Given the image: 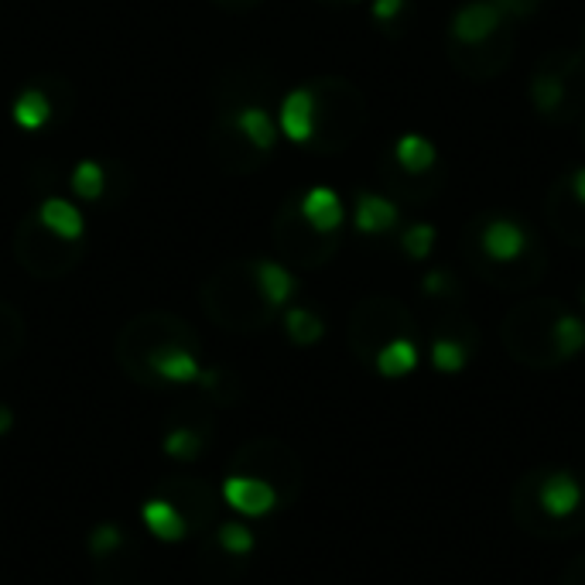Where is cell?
I'll return each mask as SVG.
<instances>
[{"instance_id":"obj_1","label":"cell","mask_w":585,"mask_h":585,"mask_svg":"<svg viewBox=\"0 0 585 585\" xmlns=\"http://www.w3.org/2000/svg\"><path fill=\"white\" fill-rule=\"evenodd\" d=\"M510 513L534 537H572L585 531V483L569 470L524 473L510 489Z\"/></svg>"},{"instance_id":"obj_2","label":"cell","mask_w":585,"mask_h":585,"mask_svg":"<svg viewBox=\"0 0 585 585\" xmlns=\"http://www.w3.org/2000/svg\"><path fill=\"white\" fill-rule=\"evenodd\" d=\"M172 346L196 349V333L172 312H148L127 322L124 333L116 336V363H121L127 370V377H134L137 384L154 387L148 373V360Z\"/></svg>"},{"instance_id":"obj_3","label":"cell","mask_w":585,"mask_h":585,"mask_svg":"<svg viewBox=\"0 0 585 585\" xmlns=\"http://www.w3.org/2000/svg\"><path fill=\"white\" fill-rule=\"evenodd\" d=\"M565 309H558L555 301H527V306L513 309L503 319V346L507 353L531 366V370H551L561 360L558 349V319Z\"/></svg>"},{"instance_id":"obj_4","label":"cell","mask_w":585,"mask_h":585,"mask_svg":"<svg viewBox=\"0 0 585 585\" xmlns=\"http://www.w3.org/2000/svg\"><path fill=\"white\" fill-rule=\"evenodd\" d=\"M229 473L264 480L277 494L281 507L295 503L301 494V483H306V470H301L298 452L285 446L281 438H253L247 446H240L229 456Z\"/></svg>"},{"instance_id":"obj_5","label":"cell","mask_w":585,"mask_h":585,"mask_svg":"<svg viewBox=\"0 0 585 585\" xmlns=\"http://www.w3.org/2000/svg\"><path fill=\"white\" fill-rule=\"evenodd\" d=\"M206 312L213 322H220L223 329L233 333H257L264 329L271 319V306L264 301L261 288H257V277L240 274V271H223L213 285L206 288Z\"/></svg>"},{"instance_id":"obj_6","label":"cell","mask_w":585,"mask_h":585,"mask_svg":"<svg viewBox=\"0 0 585 585\" xmlns=\"http://www.w3.org/2000/svg\"><path fill=\"white\" fill-rule=\"evenodd\" d=\"M394 339H414V319L404 306L390 298H366L353 312L349 322V346L363 363H373V357Z\"/></svg>"},{"instance_id":"obj_7","label":"cell","mask_w":585,"mask_h":585,"mask_svg":"<svg viewBox=\"0 0 585 585\" xmlns=\"http://www.w3.org/2000/svg\"><path fill=\"white\" fill-rule=\"evenodd\" d=\"M158 497H165L182 513L185 527H189L192 534H202L216 524L220 494H216V486H209L206 480H185V476L165 480Z\"/></svg>"},{"instance_id":"obj_8","label":"cell","mask_w":585,"mask_h":585,"mask_svg":"<svg viewBox=\"0 0 585 585\" xmlns=\"http://www.w3.org/2000/svg\"><path fill=\"white\" fill-rule=\"evenodd\" d=\"M220 497L226 500V507H233L237 513H247V518H267L271 510H277V494L264 483V480H253V476H226Z\"/></svg>"},{"instance_id":"obj_9","label":"cell","mask_w":585,"mask_h":585,"mask_svg":"<svg viewBox=\"0 0 585 585\" xmlns=\"http://www.w3.org/2000/svg\"><path fill=\"white\" fill-rule=\"evenodd\" d=\"M503 11L494 4V0H473L465 4L456 17H452V35L462 45H483L497 35Z\"/></svg>"},{"instance_id":"obj_10","label":"cell","mask_w":585,"mask_h":585,"mask_svg":"<svg viewBox=\"0 0 585 585\" xmlns=\"http://www.w3.org/2000/svg\"><path fill=\"white\" fill-rule=\"evenodd\" d=\"M148 373L154 384H192L199 381V360L192 349L185 346H172V349H161L148 360Z\"/></svg>"},{"instance_id":"obj_11","label":"cell","mask_w":585,"mask_h":585,"mask_svg":"<svg viewBox=\"0 0 585 585\" xmlns=\"http://www.w3.org/2000/svg\"><path fill=\"white\" fill-rule=\"evenodd\" d=\"M281 130H285L295 145H306L315 137V92L295 89L281 103Z\"/></svg>"},{"instance_id":"obj_12","label":"cell","mask_w":585,"mask_h":585,"mask_svg":"<svg viewBox=\"0 0 585 585\" xmlns=\"http://www.w3.org/2000/svg\"><path fill=\"white\" fill-rule=\"evenodd\" d=\"M527 250V233L513 220H494L483 229V253L497 264H513Z\"/></svg>"},{"instance_id":"obj_13","label":"cell","mask_w":585,"mask_h":585,"mask_svg":"<svg viewBox=\"0 0 585 585\" xmlns=\"http://www.w3.org/2000/svg\"><path fill=\"white\" fill-rule=\"evenodd\" d=\"M301 220H306L319 237H329L333 229L343 226V202L333 189H325V185H319V189H312L306 199H301Z\"/></svg>"},{"instance_id":"obj_14","label":"cell","mask_w":585,"mask_h":585,"mask_svg":"<svg viewBox=\"0 0 585 585\" xmlns=\"http://www.w3.org/2000/svg\"><path fill=\"white\" fill-rule=\"evenodd\" d=\"M38 223L41 229L55 233L59 240H79L83 237V216L73 202L65 199H45L38 209Z\"/></svg>"},{"instance_id":"obj_15","label":"cell","mask_w":585,"mask_h":585,"mask_svg":"<svg viewBox=\"0 0 585 585\" xmlns=\"http://www.w3.org/2000/svg\"><path fill=\"white\" fill-rule=\"evenodd\" d=\"M140 518H145V527L158 537V542H182V537L189 534V527H185V521H182V513L165 497L148 500L145 510H140Z\"/></svg>"},{"instance_id":"obj_16","label":"cell","mask_w":585,"mask_h":585,"mask_svg":"<svg viewBox=\"0 0 585 585\" xmlns=\"http://www.w3.org/2000/svg\"><path fill=\"white\" fill-rule=\"evenodd\" d=\"M253 277H257V288H261V295H264V301L271 309L285 306V301L291 298V291H295V277L274 261L253 264Z\"/></svg>"},{"instance_id":"obj_17","label":"cell","mask_w":585,"mask_h":585,"mask_svg":"<svg viewBox=\"0 0 585 585\" xmlns=\"http://www.w3.org/2000/svg\"><path fill=\"white\" fill-rule=\"evenodd\" d=\"M373 366H377L381 377H408V373L418 366V346L414 339H394L387 343L377 357H373Z\"/></svg>"},{"instance_id":"obj_18","label":"cell","mask_w":585,"mask_h":585,"mask_svg":"<svg viewBox=\"0 0 585 585\" xmlns=\"http://www.w3.org/2000/svg\"><path fill=\"white\" fill-rule=\"evenodd\" d=\"M397 223V206L384 196L363 192L357 202V229L360 233H384Z\"/></svg>"},{"instance_id":"obj_19","label":"cell","mask_w":585,"mask_h":585,"mask_svg":"<svg viewBox=\"0 0 585 585\" xmlns=\"http://www.w3.org/2000/svg\"><path fill=\"white\" fill-rule=\"evenodd\" d=\"M397 161H401V169L411 172V175H421V172H428L435 165V145L428 137H421V134H404L401 140H397V148H394Z\"/></svg>"},{"instance_id":"obj_20","label":"cell","mask_w":585,"mask_h":585,"mask_svg":"<svg viewBox=\"0 0 585 585\" xmlns=\"http://www.w3.org/2000/svg\"><path fill=\"white\" fill-rule=\"evenodd\" d=\"M237 127H240V134L247 137V145L261 148V151L274 148L277 130H274V121L267 116V110H261V107L240 110V113H237Z\"/></svg>"},{"instance_id":"obj_21","label":"cell","mask_w":585,"mask_h":585,"mask_svg":"<svg viewBox=\"0 0 585 585\" xmlns=\"http://www.w3.org/2000/svg\"><path fill=\"white\" fill-rule=\"evenodd\" d=\"M25 346V319H21L8 301H0V363H8Z\"/></svg>"},{"instance_id":"obj_22","label":"cell","mask_w":585,"mask_h":585,"mask_svg":"<svg viewBox=\"0 0 585 585\" xmlns=\"http://www.w3.org/2000/svg\"><path fill=\"white\" fill-rule=\"evenodd\" d=\"M432 363L441 373H459L465 363H470V346L459 343L456 336H441L432 343Z\"/></svg>"},{"instance_id":"obj_23","label":"cell","mask_w":585,"mask_h":585,"mask_svg":"<svg viewBox=\"0 0 585 585\" xmlns=\"http://www.w3.org/2000/svg\"><path fill=\"white\" fill-rule=\"evenodd\" d=\"M49 116H52V107H49V100H45L38 89H25L17 97V103H14V121L21 127H28V130L41 127L45 121H49Z\"/></svg>"},{"instance_id":"obj_24","label":"cell","mask_w":585,"mask_h":585,"mask_svg":"<svg viewBox=\"0 0 585 585\" xmlns=\"http://www.w3.org/2000/svg\"><path fill=\"white\" fill-rule=\"evenodd\" d=\"M285 329H288L291 343H298V346H312V343L322 339L325 325H322V319H319L315 312H309V309H291V312L285 315Z\"/></svg>"},{"instance_id":"obj_25","label":"cell","mask_w":585,"mask_h":585,"mask_svg":"<svg viewBox=\"0 0 585 585\" xmlns=\"http://www.w3.org/2000/svg\"><path fill=\"white\" fill-rule=\"evenodd\" d=\"M202 446H206V438H202V432H196V428H169V435H165V452L172 456V459H178V462H192V459H199L202 456Z\"/></svg>"},{"instance_id":"obj_26","label":"cell","mask_w":585,"mask_h":585,"mask_svg":"<svg viewBox=\"0 0 585 585\" xmlns=\"http://www.w3.org/2000/svg\"><path fill=\"white\" fill-rule=\"evenodd\" d=\"M531 97L537 107H542V113H551V110H558L561 100H565V79L558 73H537L531 79Z\"/></svg>"},{"instance_id":"obj_27","label":"cell","mask_w":585,"mask_h":585,"mask_svg":"<svg viewBox=\"0 0 585 585\" xmlns=\"http://www.w3.org/2000/svg\"><path fill=\"white\" fill-rule=\"evenodd\" d=\"M73 189L83 199H100V192H103V169L97 165V161H83V165H76Z\"/></svg>"},{"instance_id":"obj_28","label":"cell","mask_w":585,"mask_h":585,"mask_svg":"<svg viewBox=\"0 0 585 585\" xmlns=\"http://www.w3.org/2000/svg\"><path fill=\"white\" fill-rule=\"evenodd\" d=\"M401 247L408 250V257H414V261H425V257L432 253V247H435V226L432 223H414L411 229H404Z\"/></svg>"},{"instance_id":"obj_29","label":"cell","mask_w":585,"mask_h":585,"mask_svg":"<svg viewBox=\"0 0 585 585\" xmlns=\"http://www.w3.org/2000/svg\"><path fill=\"white\" fill-rule=\"evenodd\" d=\"M124 545V534L116 524H100L97 531L89 534V555L92 558H110L116 548Z\"/></svg>"},{"instance_id":"obj_30","label":"cell","mask_w":585,"mask_h":585,"mask_svg":"<svg viewBox=\"0 0 585 585\" xmlns=\"http://www.w3.org/2000/svg\"><path fill=\"white\" fill-rule=\"evenodd\" d=\"M216 542H220V548L229 551V555H247V551L253 548V534H250L244 524H220Z\"/></svg>"},{"instance_id":"obj_31","label":"cell","mask_w":585,"mask_h":585,"mask_svg":"<svg viewBox=\"0 0 585 585\" xmlns=\"http://www.w3.org/2000/svg\"><path fill=\"white\" fill-rule=\"evenodd\" d=\"M401 8H404V0H373V17L390 21V17L401 14Z\"/></svg>"},{"instance_id":"obj_32","label":"cell","mask_w":585,"mask_h":585,"mask_svg":"<svg viewBox=\"0 0 585 585\" xmlns=\"http://www.w3.org/2000/svg\"><path fill=\"white\" fill-rule=\"evenodd\" d=\"M561 585H585V555H578L572 565L561 575Z\"/></svg>"},{"instance_id":"obj_33","label":"cell","mask_w":585,"mask_h":585,"mask_svg":"<svg viewBox=\"0 0 585 585\" xmlns=\"http://www.w3.org/2000/svg\"><path fill=\"white\" fill-rule=\"evenodd\" d=\"M494 4L500 8V11H510V14H531L542 0H494Z\"/></svg>"},{"instance_id":"obj_34","label":"cell","mask_w":585,"mask_h":585,"mask_svg":"<svg viewBox=\"0 0 585 585\" xmlns=\"http://www.w3.org/2000/svg\"><path fill=\"white\" fill-rule=\"evenodd\" d=\"M572 192H575V199L585 206V169L575 172V178H572Z\"/></svg>"},{"instance_id":"obj_35","label":"cell","mask_w":585,"mask_h":585,"mask_svg":"<svg viewBox=\"0 0 585 585\" xmlns=\"http://www.w3.org/2000/svg\"><path fill=\"white\" fill-rule=\"evenodd\" d=\"M11 428H14V414H11V408L0 404V435H8Z\"/></svg>"}]
</instances>
